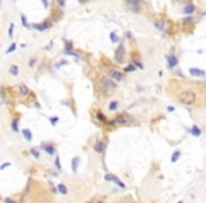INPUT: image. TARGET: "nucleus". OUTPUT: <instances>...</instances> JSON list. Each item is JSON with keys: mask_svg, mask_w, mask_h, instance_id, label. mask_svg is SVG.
<instances>
[{"mask_svg": "<svg viewBox=\"0 0 206 203\" xmlns=\"http://www.w3.org/2000/svg\"><path fill=\"white\" fill-rule=\"evenodd\" d=\"M56 3H58L61 7H63V6H65V0H56Z\"/></svg>", "mask_w": 206, "mask_h": 203, "instance_id": "nucleus-38", "label": "nucleus"}, {"mask_svg": "<svg viewBox=\"0 0 206 203\" xmlns=\"http://www.w3.org/2000/svg\"><path fill=\"white\" fill-rule=\"evenodd\" d=\"M16 48H17V44H16V42H13V44H11V45H10V47L6 49V54H11V52H14V51H16Z\"/></svg>", "mask_w": 206, "mask_h": 203, "instance_id": "nucleus-30", "label": "nucleus"}, {"mask_svg": "<svg viewBox=\"0 0 206 203\" xmlns=\"http://www.w3.org/2000/svg\"><path fill=\"white\" fill-rule=\"evenodd\" d=\"M59 122V117H56V116H54V117H49V123L52 124V126H56V123Z\"/></svg>", "mask_w": 206, "mask_h": 203, "instance_id": "nucleus-32", "label": "nucleus"}, {"mask_svg": "<svg viewBox=\"0 0 206 203\" xmlns=\"http://www.w3.org/2000/svg\"><path fill=\"white\" fill-rule=\"evenodd\" d=\"M54 162H55V168L58 169V172H61V171H62V166H61V159H59V155H56V157H55V161H54Z\"/></svg>", "mask_w": 206, "mask_h": 203, "instance_id": "nucleus-27", "label": "nucleus"}, {"mask_svg": "<svg viewBox=\"0 0 206 203\" xmlns=\"http://www.w3.org/2000/svg\"><path fill=\"white\" fill-rule=\"evenodd\" d=\"M166 59V65H168V69H174L175 66H178L179 64V61H178V58L175 57L174 54H168L165 57Z\"/></svg>", "mask_w": 206, "mask_h": 203, "instance_id": "nucleus-7", "label": "nucleus"}, {"mask_svg": "<svg viewBox=\"0 0 206 203\" xmlns=\"http://www.w3.org/2000/svg\"><path fill=\"white\" fill-rule=\"evenodd\" d=\"M104 181H107V182H114L119 188L126 189V183H123L119 179V176H116V175H113V173H106V175H104Z\"/></svg>", "mask_w": 206, "mask_h": 203, "instance_id": "nucleus-4", "label": "nucleus"}, {"mask_svg": "<svg viewBox=\"0 0 206 203\" xmlns=\"http://www.w3.org/2000/svg\"><path fill=\"white\" fill-rule=\"evenodd\" d=\"M80 4H86V3H89V0H78Z\"/></svg>", "mask_w": 206, "mask_h": 203, "instance_id": "nucleus-42", "label": "nucleus"}, {"mask_svg": "<svg viewBox=\"0 0 206 203\" xmlns=\"http://www.w3.org/2000/svg\"><path fill=\"white\" fill-rule=\"evenodd\" d=\"M119 109V100H110L109 103V110L110 112H116Z\"/></svg>", "mask_w": 206, "mask_h": 203, "instance_id": "nucleus-19", "label": "nucleus"}, {"mask_svg": "<svg viewBox=\"0 0 206 203\" xmlns=\"http://www.w3.org/2000/svg\"><path fill=\"white\" fill-rule=\"evenodd\" d=\"M13 31H14V24L11 23V24H10V27H8V34H7L10 38H13Z\"/></svg>", "mask_w": 206, "mask_h": 203, "instance_id": "nucleus-33", "label": "nucleus"}, {"mask_svg": "<svg viewBox=\"0 0 206 203\" xmlns=\"http://www.w3.org/2000/svg\"><path fill=\"white\" fill-rule=\"evenodd\" d=\"M79 164H80V158H79V157H73V158H72L71 168H72V172H73V173H76V172H78V166H79Z\"/></svg>", "mask_w": 206, "mask_h": 203, "instance_id": "nucleus-13", "label": "nucleus"}, {"mask_svg": "<svg viewBox=\"0 0 206 203\" xmlns=\"http://www.w3.org/2000/svg\"><path fill=\"white\" fill-rule=\"evenodd\" d=\"M126 37H127V38H131V33H130V31H127V33H126Z\"/></svg>", "mask_w": 206, "mask_h": 203, "instance_id": "nucleus-43", "label": "nucleus"}, {"mask_svg": "<svg viewBox=\"0 0 206 203\" xmlns=\"http://www.w3.org/2000/svg\"><path fill=\"white\" fill-rule=\"evenodd\" d=\"M178 102L181 105L185 106H192L198 102V96H196V92L192 89H185L182 90L179 95H178Z\"/></svg>", "mask_w": 206, "mask_h": 203, "instance_id": "nucleus-2", "label": "nucleus"}, {"mask_svg": "<svg viewBox=\"0 0 206 203\" xmlns=\"http://www.w3.org/2000/svg\"><path fill=\"white\" fill-rule=\"evenodd\" d=\"M0 1H1V0H0Z\"/></svg>", "mask_w": 206, "mask_h": 203, "instance_id": "nucleus-45", "label": "nucleus"}, {"mask_svg": "<svg viewBox=\"0 0 206 203\" xmlns=\"http://www.w3.org/2000/svg\"><path fill=\"white\" fill-rule=\"evenodd\" d=\"M183 24L185 25H189V24H192L193 23V17L192 16H189V17H186V18H183V21H182Z\"/></svg>", "mask_w": 206, "mask_h": 203, "instance_id": "nucleus-31", "label": "nucleus"}, {"mask_svg": "<svg viewBox=\"0 0 206 203\" xmlns=\"http://www.w3.org/2000/svg\"><path fill=\"white\" fill-rule=\"evenodd\" d=\"M8 166H11V162H4V164H1V165H0V171L6 169V168H8Z\"/></svg>", "mask_w": 206, "mask_h": 203, "instance_id": "nucleus-36", "label": "nucleus"}, {"mask_svg": "<svg viewBox=\"0 0 206 203\" xmlns=\"http://www.w3.org/2000/svg\"><path fill=\"white\" fill-rule=\"evenodd\" d=\"M110 41L113 42V44H117V42H120V37L113 31V33H110Z\"/></svg>", "mask_w": 206, "mask_h": 203, "instance_id": "nucleus-24", "label": "nucleus"}, {"mask_svg": "<svg viewBox=\"0 0 206 203\" xmlns=\"http://www.w3.org/2000/svg\"><path fill=\"white\" fill-rule=\"evenodd\" d=\"M37 62H38V59H37L35 57L30 58V61H28V68H34V66L37 65Z\"/></svg>", "mask_w": 206, "mask_h": 203, "instance_id": "nucleus-29", "label": "nucleus"}, {"mask_svg": "<svg viewBox=\"0 0 206 203\" xmlns=\"http://www.w3.org/2000/svg\"><path fill=\"white\" fill-rule=\"evenodd\" d=\"M17 90H18V95H20L21 98H27V96L31 93V90L28 89V86H25L24 83H20V85L17 86Z\"/></svg>", "mask_w": 206, "mask_h": 203, "instance_id": "nucleus-10", "label": "nucleus"}, {"mask_svg": "<svg viewBox=\"0 0 206 203\" xmlns=\"http://www.w3.org/2000/svg\"><path fill=\"white\" fill-rule=\"evenodd\" d=\"M96 119H97V122L103 123V124H107V123H109V120L106 119V116H104L102 112H96Z\"/></svg>", "mask_w": 206, "mask_h": 203, "instance_id": "nucleus-17", "label": "nucleus"}, {"mask_svg": "<svg viewBox=\"0 0 206 203\" xmlns=\"http://www.w3.org/2000/svg\"><path fill=\"white\" fill-rule=\"evenodd\" d=\"M174 110H175L174 106H168V107H166V112H169V113H171V112H174Z\"/></svg>", "mask_w": 206, "mask_h": 203, "instance_id": "nucleus-39", "label": "nucleus"}, {"mask_svg": "<svg viewBox=\"0 0 206 203\" xmlns=\"http://www.w3.org/2000/svg\"><path fill=\"white\" fill-rule=\"evenodd\" d=\"M131 8V11H133V13H140V8L138 7H130Z\"/></svg>", "mask_w": 206, "mask_h": 203, "instance_id": "nucleus-41", "label": "nucleus"}, {"mask_svg": "<svg viewBox=\"0 0 206 203\" xmlns=\"http://www.w3.org/2000/svg\"><path fill=\"white\" fill-rule=\"evenodd\" d=\"M21 134H23V137L27 140V141H31L32 140V133L28 129H24L23 131H21Z\"/></svg>", "mask_w": 206, "mask_h": 203, "instance_id": "nucleus-20", "label": "nucleus"}, {"mask_svg": "<svg viewBox=\"0 0 206 203\" xmlns=\"http://www.w3.org/2000/svg\"><path fill=\"white\" fill-rule=\"evenodd\" d=\"M134 71H137V66H135L134 64H130V65H127L126 68H124V72H126V73L134 72Z\"/></svg>", "mask_w": 206, "mask_h": 203, "instance_id": "nucleus-26", "label": "nucleus"}, {"mask_svg": "<svg viewBox=\"0 0 206 203\" xmlns=\"http://www.w3.org/2000/svg\"><path fill=\"white\" fill-rule=\"evenodd\" d=\"M10 127H11V130L14 131V133H18V119H13Z\"/></svg>", "mask_w": 206, "mask_h": 203, "instance_id": "nucleus-22", "label": "nucleus"}, {"mask_svg": "<svg viewBox=\"0 0 206 203\" xmlns=\"http://www.w3.org/2000/svg\"><path fill=\"white\" fill-rule=\"evenodd\" d=\"M179 157H181V151H179V150H176L174 154L171 155V162H176V161L179 159Z\"/></svg>", "mask_w": 206, "mask_h": 203, "instance_id": "nucleus-23", "label": "nucleus"}, {"mask_svg": "<svg viewBox=\"0 0 206 203\" xmlns=\"http://www.w3.org/2000/svg\"><path fill=\"white\" fill-rule=\"evenodd\" d=\"M8 73L10 75H13V76H17L18 73H20V68L17 64H11V65L8 66Z\"/></svg>", "mask_w": 206, "mask_h": 203, "instance_id": "nucleus-14", "label": "nucleus"}, {"mask_svg": "<svg viewBox=\"0 0 206 203\" xmlns=\"http://www.w3.org/2000/svg\"><path fill=\"white\" fill-rule=\"evenodd\" d=\"M124 61H126V49H124V44L120 41L117 49L114 51V62L121 65V64H124Z\"/></svg>", "mask_w": 206, "mask_h": 203, "instance_id": "nucleus-3", "label": "nucleus"}, {"mask_svg": "<svg viewBox=\"0 0 206 203\" xmlns=\"http://www.w3.org/2000/svg\"><path fill=\"white\" fill-rule=\"evenodd\" d=\"M126 3L130 7H138L141 4V0H126Z\"/></svg>", "mask_w": 206, "mask_h": 203, "instance_id": "nucleus-21", "label": "nucleus"}, {"mask_svg": "<svg viewBox=\"0 0 206 203\" xmlns=\"http://www.w3.org/2000/svg\"><path fill=\"white\" fill-rule=\"evenodd\" d=\"M189 133L193 136V137H200V136H202V130L199 129L196 124H193V126H192V129L189 130Z\"/></svg>", "mask_w": 206, "mask_h": 203, "instance_id": "nucleus-15", "label": "nucleus"}, {"mask_svg": "<svg viewBox=\"0 0 206 203\" xmlns=\"http://www.w3.org/2000/svg\"><path fill=\"white\" fill-rule=\"evenodd\" d=\"M133 64H134V65L137 66L138 69H144V65L141 64V62H140V61H137V59H133Z\"/></svg>", "mask_w": 206, "mask_h": 203, "instance_id": "nucleus-34", "label": "nucleus"}, {"mask_svg": "<svg viewBox=\"0 0 206 203\" xmlns=\"http://www.w3.org/2000/svg\"><path fill=\"white\" fill-rule=\"evenodd\" d=\"M93 150H95L97 154H104V150H106V141H103V140H96L95 144H93Z\"/></svg>", "mask_w": 206, "mask_h": 203, "instance_id": "nucleus-8", "label": "nucleus"}, {"mask_svg": "<svg viewBox=\"0 0 206 203\" xmlns=\"http://www.w3.org/2000/svg\"><path fill=\"white\" fill-rule=\"evenodd\" d=\"M189 73L192 76H196V78H205L206 72L202 71V69H198V68H189Z\"/></svg>", "mask_w": 206, "mask_h": 203, "instance_id": "nucleus-12", "label": "nucleus"}, {"mask_svg": "<svg viewBox=\"0 0 206 203\" xmlns=\"http://www.w3.org/2000/svg\"><path fill=\"white\" fill-rule=\"evenodd\" d=\"M63 65H68V61H65V59H62V61H59V62H56L55 64V68H61V66Z\"/></svg>", "mask_w": 206, "mask_h": 203, "instance_id": "nucleus-35", "label": "nucleus"}, {"mask_svg": "<svg viewBox=\"0 0 206 203\" xmlns=\"http://www.w3.org/2000/svg\"><path fill=\"white\" fill-rule=\"evenodd\" d=\"M20 18H21V24H23V27H25V28H31V25L27 23V18H25V16H24V14H21V16H20Z\"/></svg>", "mask_w": 206, "mask_h": 203, "instance_id": "nucleus-28", "label": "nucleus"}, {"mask_svg": "<svg viewBox=\"0 0 206 203\" xmlns=\"http://www.w3.org/2000/svg\"><path fill=\"white\" fill-rule=\"evenodd\" d=\"M41 148H42L48 155H55V152H56V148L54 144H42Z\"/></svg>", "mask_w": 206, "mask_h": 203, "instance_id": "nucleus-11", "label": "nucleus"}, {"mask_svg": "<svg viewBox=\"0 0 206 203\" xmlns=\"http://www.w3.org/2000/svg\"><path fill=\"white\" fill-rule=\"evenodd\" d=\"M51 27H52V20H51V18L44 20V21H42V23H40V24L31 25V28H35V30H38V31H45V30L51 28Z\"/></svg>", "mask_w": 206, "mask_h": 203, "instance_id": "nucleus-5", "label": "nucleus"}, {"mask_svg": "<svg viewBox=\"0 0 206 203\" xmlns=\"http://www.w3.org/2000/svg\"><path fill=\"white\" fill-rule=\"evenodd\" d=\"M107 72H109V76H110L111 79H114L116 82H123L124 81V75L117 71V69H113V68H109L107 69Z\"/></svg>", "mask_w": 206, "mask_h": 203, "instance_id": "nucleus-6", "label": "nucleus"}, {"mask_svg": "<svg viewBox=\"0 0 206 203\" xmlns=\"http://www.w3.org/2000/svg\"><path fill=\"white\" fill-rule=\"evenodd\" d=\"M195 11H196V6L193 3H188V4H185L182 7V13L186 14V16H192Z\"/></svg>", "mask_w": 206, "mask_h": 203, "instance_id": "nucleus-9", "label": "nucleus"}, {"mask_svg": "<svg viewBox=\"0 0 206 203\" xmlns=\"http://www.w3.org/2000/svg\"><path fill=\"white\" fill-rule=\"evenodd\" d=\"M203 16H206V11H205V13H203Z\"/></svg>", "mask_w": 206, "mask_h": 203, "instance_id": "nucleus-44", "label": "nucleus"}, {"mask_svg": "<svg viewBox=\"0 0 206 203\" xmlns=\"http://www.w3.org/2000/svg\"><path fill=\"white\" fill-rule=\"evenodd\" d=\"M56 190H58L61 195H68V193H69V190H68V188H66L65 183H58V185H56Z\"/></svg>", "mask_w": 206, "mask_h": 203, "instance_id": "nucleus-16", "label": "nucleus"}, {"mask_svg": "<svg viewBox=\"0 0 206 203\" xmlns=\"http://www.w3.org/2000/svg\"><path fill=\"white\" fill-rule=\"evenodd\" d=\"M116 89H117L116 81H113L111 78L103 76L102 79H100V82H99V90H100V95H102L103 98L110 96L111 93H114Z\"/></svg>", "mask_w": 206, "mask_h": 203, "instance_id": "nucleus-1", "label": "nucleus"}, {"mask_svg": "<svg viewBox=\"0 0 206 203\" xmlns=\"http://www.w3.org/2000/svg\"><path fill=\"white\" fill-rule=\"evenodd\" d=\"M30 154L32 155V158L40 159V151H38V150H35V148H30Z\"/></svg>", "mask_w": 206, "mask_h": 203, "instance_id": "nucleus-25", "label": "nucleus"}, {"mask_svg": "<svg viewBox=\"0 0 206 203\" xmlns=\"http://www.w3.org/2000/svg\"><path fill=\"white\" fill-rule=\"evenodd\" d=\"M4 202H8V203H14V202H16V200H14V199H11V197H6V199H4Z\"/></svg>", "mask_w": 206, "mask_h": 203, "instance_id": "nucleus-40", "label": "nucleus"}, {"mask_svg": "<svg viewBox=\"0 0 206 203\" xmlns=\"http://www.w3.org/2000/svg\"><path fill=\"white\" fill-rule=\"evenodd\" d=\"M41 3H42V6H44V8H48V6H49V3H48V0H40Z\"/></svg>", "mask_w": 206, "mask_h": 203, "instance_id": "nucleus-37", "label": "nucleus"}, {"mask_svg": "<svg viewBox=\"0 0 206 203\" xmlns=\"http://www.w3.org/2000/svg\"><path fill=\"white\" fill-rule=\"evenodd\" d=\"M154 25H155V28L159 30V31H165V23H164L162 20H155V21H154Z\"/></svg>", "mask_w": 206, "mask_h": 203, "instance_id": "nucleus-18", "label": "nucleus"}]
</instances>
